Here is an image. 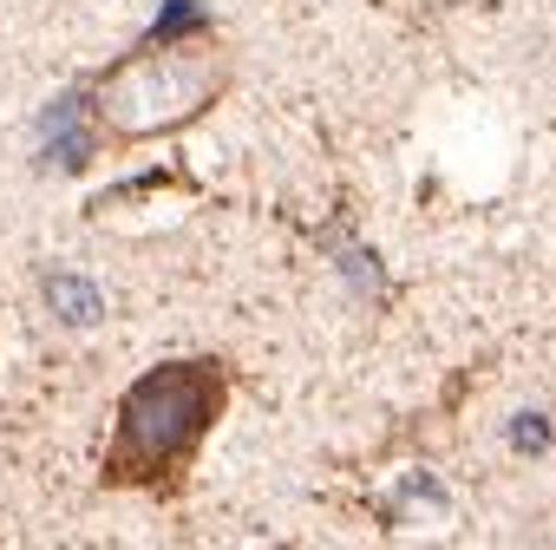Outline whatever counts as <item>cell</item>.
Segmentation results:
<instances>
[{
    "label": "cell",
    "instance_id": "obj_2",
    "mask_svg": "<svg viewBox=\"0 0 556 550\" xmlns=\"http://www.w3.org/2000/svg\"><path fill=\"white\" fill-rule=\"evenodd\" d=\"M197 21H203L197 8H170L125 60H112L79 86V105L99 145L170 138L229 92V53L216 47V27H197Z\"/></svg>",
    "mask_w": 556,
    "mask_h": 550
},
{
    "label": "cell",
    "instance_id": "obj_1",
    "mask_svg": "<svg viewBox=\"0 0 556 550\" xmlns=\"http://www.w3.org/2000/svg\"><path fill=\"white\" fill-rule=\"evenodd\" d=\"M229 400H236V361L216 348L144 367L118 393L112 439L99 452V491H144V498L177 504Z\"/></svg>",
    "mask_w": 556,
    "mask_h": 550
},
{
    "label": "cell",
    "instance_id": "obj_3",
    "mask_svg": "<svg viewBox=\"0 0 556 550\" xmlns=\"http://www.w3.org/2000/svg\"><path fill=\"white\" fill-rule=\"evenodd\" d=\"M47 309L66 315V322H99L105 315V302H99V289L86 275H47Z\"/></svg>",
    "mask_w": 556,
    "mask_h": 550
}]
</instances>
